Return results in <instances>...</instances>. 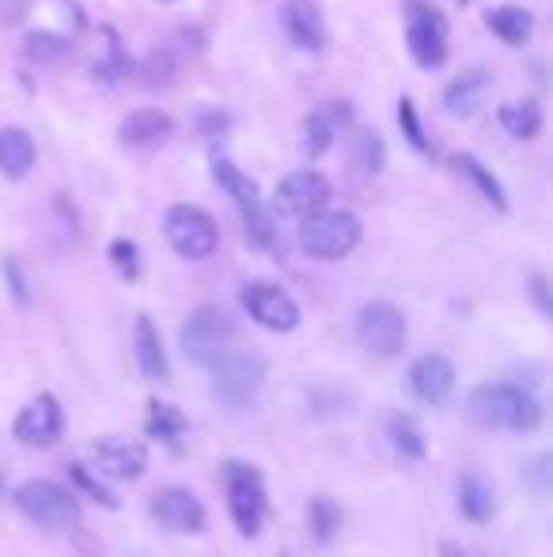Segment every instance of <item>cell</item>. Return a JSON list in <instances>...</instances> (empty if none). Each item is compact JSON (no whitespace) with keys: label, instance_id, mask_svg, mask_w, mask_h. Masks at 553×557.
Returning a JSON list of instances; mask_svg holds the SVG:
<instances>
[{"label":"cell","instance_id":"e0dca14e","mask_svg":"<svg viewBox=\"0 0 553 557\" xmlns=\"http://www.w3.org/2000/svg\"><path fill=\"white\" fill-rule=\"evenodd\" d=\"M280 23H285V35L300 50H323L326 46V20L311 0H288L280 8Z\"/></svg>","mask_w":553,"mask_h":557},{"label":"cell","instance_id":"603a6c76","mask_svg":"<svg viewBox=\"0 0 553 557\" xmlns=\"http://www.w3.org/2000/svg\"><path fill=\"white\" fill-rule=\"evenodd\" d=\"M493 490L486 485L481 474H463L458 478V512L474 523H486L493 516Z\"/></svg>","mask_w":553,"mask_h":557},{"label":"cell","instance_id":"4dcf8cb0","mask_svg":"<svg viewBox=\"0 0 553 557\" xmlns=\"http://www.w3.org/2000/svg\"><path fill=\"white\" fill-rule=\"evenodd\" d=\"M311 523H315V535L323 539V543H330L334 531L341 528V508L334 505L330 497H315L311 500Z\"/></svg>","mask_w":553,"mask_h":557},{"label":"cell","instance_id":"f546056e","mask_svg":"<svg viewBox=\"0 0 553 557\" xmlns=\"http://www.w3.org/2000/svg\"><path fill=\"white\" fill-rule=\"evenodd\" d=\"M243 227H247V239H251L254 247H274V216L259 206V198L243 206Z\"/></svg>","mask_w":553,"mask_h":557},{"label":"cell","instance_id":"9c48e42d","mask_svg":"<svg viewBox=\"0 0 553 557\" xmlns=\"http://www.w3.org/2000/svg\"><path fill=\"white\" fill-rule=\"evenodd\" d=\"M356 342L372 357H384V360L399 357L406 349V319L391 304H368L356 315Z\"/></svg>","mask_w":553,"mask_h":557},{"label":"cell","instance_id":"d6986e66","mask_svg":"<svg viewBox=\"0 0 553 557\" xmlns=\"http://www.w3.org/2000/svg\"><path fill=\"white\" fill-rule=\"evenodd\" d=\"M35 140H30L27 129H15V125H8V129H0V171H4L8 178H23L30 168H35Z\"/></svg>","mask_w":553,"mask_h":557},{"label":"cell","instance_id":"d6a6232c","mask_svg":"<svg viewBox=\"0 0 553 557\" xmlns=\"http://www.w3.org/2000/svg\"><path fill=\"white\" fill-rule=\"evenodd\" d=\"M68 474H73V482L80 485L84 493H88V497H96V500H103L106 508H118V497H114L111 490H106L103 482H96V478L88 474V467H84V462H73V467H68Z\"/></svg>","mask_w":553,"mask_h":557},{"label":"cell","instance_id":"3957f363","mask_svg":"<svg viewBox=\"0 0 553 557\" xmlns=\"http://www.w3.org/2000/svg\"><path fill=\"white\" fill-rule=\"evenodd\" d=\"M178 342H183L186 360H193V364H201V368H213L216 360L231 352L236 323H231L228 311H221V308H198L183 323Z\"/></svg>","mask_w":553,"mask_h":557},{"label":"cell","instance_id":"74e56055","mask_svg":"<svg viewBox=\"0 0 553 557\" xmlns=\"http://www.w3.org/2000/svg\"><path fill=\"white\" fill-rule=\"evenodd\" d=\"M443 557H478V554H470V550H463V546H443L440 550Z\"/></svg>","mask_w":553,"mask_h":557},{"label":"cell","instance_id":"7c38bea8","mask_svg":"<svg viewBox=\"0 0 553 557\" xmlns=\"http://www.w3.org/2000/svg\"><path fill=\"white\" fill-rule=\"evenodd\" d=\"M61 429H65V413H61L58 398L38 395L20 410L12 433L23 447H50L61 441Z\"/></svg>","mask_w":553,"mask_h":557},{"label":"cell","instance_id":"277c9868","mask_svg":"<svg viewBox=\"0 0 553 557\" xmlns=\"http://www.w3.org/2000/svg\"><path fill=\"white\" fill-rule=\"evenodd\" d=\"M15 508H20L27 520L42 523V528H76L80 523V500L65 490L61 482L50 478H35V482H23L15 490Z\"/></svg>","mask_w":553,"mask_h":557},{"label":"cell","instance_id":"44dd1931","mask_svg":"<svg viewBox=\"0 0 553 557\" xmlns=\"http://www.w3.org/2000/svg\"><path fill=\"white\" fill-rule=\"evenodd\" d=\"M486 27L501 38L504 46H524L535 30V15L527 8H516V4H504V8H493L486 12Z\"/></svg>","mask_w":553,"mask_h":557},{"label":"cell","instance_id":"30bf717a","mask_svg":"<svg viewBox=\"0 0 553 557\" xmlns=\"http://www.w3.org/2000/svg\"><path fill=\"white\" fill-rule=\"evenodd\" d=\"M330 194H334L330 178L318 175V171H311V168H303V171H292V175H285L277 183L274 209L280 216H296V221H303V216L326 209Z\"/></svg>","mask_w":553,"mask_h":557},{"label":"cell","instance_id":"4fadbf2b","mask_svg":"<svg viewBox=\"0 0 553 557\" xmlns=\"http://www.w3.org/2000/svg\"><path fill=\"white\" fill-rule=\"evenodd\" d=\"M91 459L114 482H134L148 467V447L129 436H99L91 441Z\"/></svg>","mask_w":553,"mask_h":557},{"label":"cell","instance_id":"ffe728a7","mask_svg":"<svg viewBox=\"0 0 553 557\" xmlns=\"http://www.w3.org/2000/svg\"><path fill=\"white\" fill-rule=\"evenodd\" d=\"M451 168L458 171V175L466 178V183L474 186V190L481 194V198L489 201V206L497 209V213H508V198H504V190H501V183H497V175L493 171H486L478 160H474L470 152H455L451 156Z\"/></svg>","mask_w":553,"mask_h":557},{"label":"cell","instance_id":"1f68e13d","mask_svg":"<svg viewBox=\"0 0 553 557\" xmlns=\"http://www.w3.org/2000/svg\"><path fill=\"white\" fill-rule=\"evenodd\" d=\"M140 81L148 84V88H155V84H171L175 81V58L171 53H148L144 65H140Z\"/></svg>","mask_w":553,"mask_h":557},{"label":"cell","instance_id":"e575fe53","mask_svg":"<svg viewBox=\"0 0 553 557\" xmlns=\"http://www.w3.org/2000/svg\"><path fill=\"white\" fill-rule=\"evenodd\" d=\"M111 262H114V270H118L122 277H129V281H134L137 270H140V265H137V247H134V243H126V239L111 243Z\"/></svg>","mask_w":553,"mask_h":557},{"label":"cell","instance_id":"cb8c5ba5","mask_svg":"<svg viewBox=\"0 0 553 557\" xmlns=\"http://www.w3.org/2000/svg\"><path fill=\"white\" fill-rule=\"evenodd\" d=\"M209 171H213L216 186H224V194H228V198H236L239 206H247V201L259 198V183H254L247 171H239L228 156H213V160H209Z\"/></svg>","mask_w":553,"mask_h":557},{"label":"cell","instance_id":"f1b7e54d","mask_svg":"<svg viewBox=\"0 0 553 557\" xmlns=\"http://www.w3.org/2000/svg\"><path fill=\"white\" fill-rule=\"evenodd\" d=\"M330 140H334V122L326 117V111H311L307 117H303V137H300L303 156L318 160V156L330 148Z\"/></svg>","mask_w":553,"mask_h":557},{"label":"cell","instance_id":"6da1fadb","mask_svg":"<svg viewBox=\"0 0 553 557\" xmlns=\"http://www.w3.org/2000/svg\"><path fill=\"white\" fill-rule=\"evenodd\" d=\"M466 413L481 429H508V433H531L542 421V406L531 391L512 383H481L466 395Z\"/></svg>","mask_w":553,"mask_h":557},{"label":"cell","instance_id":"d4e9b609","mask_svg":"<svg viewBox=\"0 0 553 557\" xmlns=\"http://www.w3.org/2000/svg\"><path fill=\"white\" fill-rule=\"evenodd\" d=\"M497 117H501V125L512 137L531 140L542 133V107L535 103V99H527V103H504L501 111H497Z\"/></svg>","mask_w":553,"mask_h":557},{"label":"cell","instance_id":"836d02e7","mask_svg":"<svg viewBox=\"0 0 553 557\" xmlns=\"http://www.w3.org/2000/svg\"><path fill=\"white\" fill-rule=\"evenodd\" d=\"M399 122H402V129H406V137H410V145L417 148V152H428V137L420 133V117H417V107H414V99H402L399 103Z\"/></svg>","mask_w":553,"mask_h":557},{"label":"cell","instance_id":"5bb4252c","mask_svg":"<svg viewBox=\"0 0 553 557\" xmlns=\"http://www.w3.org/2000/svg\"><path fill=\"white\" fill-rule=\"evenodd\" d=\"M152 516L163 523V528L178 531V535H193V531L205 528V505H201L190 490H178V485L155 493Z\"/></svg>","mask_w":553,"mask_h":557},{"label":"cell","instance_id":"d590c367","mask_svg":"<svg viewBox=\"0 0 553 557\" xmlns=\"http://www.w3.org/2000/svg\"><path fill=\"white\" fill-rule=\"evenodd\" d=\"M361 152H364V168H368V171L384 168V140H379L376 133H372V137H364Z\"/></svg>","mask_w":553,"mask_h":557},{"label":"cell","instance_id":"f35d334b","mask_svg":"<svg viewBox=\"0 0 553 557\" xmlns=\"http://www.w3.org/2000/svg\"><path fill=\"white\" fill-rule=\"evenodd\" d=\"M160 4H175V0H160Z\"/></svg>","mask_w":553,"mask_h":557},{"label":"cell","instance_id":"7a4b0ae2","mask_svg":"<svg viewBox=\"0 0 553 557\" xmlns=\"http://www.w3.org/2000/svg\"><path fill=\"white\" fill-rule=\"evenodd\" d=\"M361 221L349 209H318V213L303 216L300 224V247L303 255L323 258V262H334V258H345L356 250L361 243Z\"/></svg>","mask_w":553,"mask_h":557},{"label":"cell","instance_id":"ac0fdd59","mask_svg":"<svg viewBox=\"0 0 553 557\" xmlns=\"http://www.w3.org/2000/svg\"><path fill=\"white\" fill-rule=\"evenodd\" d=\"M489 88H493V76H489L486 69H466V73L455 76V81L448 84V91H443V111L455 117H474L481 111V103H486Z\"/></svg>","mask_w":553,"mask_h":557},{"label":"cell","instance_id":"7402d4cb","mask_svg":"<svg viewBox=\"0 0 553 557\" xmlns=\"http://www.w3.org/2000/svg\"><path fill=\"white\" fill-rule=\"evenodd\" d=\"M134 345H137V368L140 372H144L148 380H163V375H167V352H163V342H160V334H155V326L148 315L137 319Z\"/></svg>","mask_w":553,"mask_h":557},{"label":"cell","instance_id":"8fae6325","mask_svg":"<svg viewBox=\"0 0 553 557\" xmlns=\"http://www.w3.org/2000/svg\"><path fill=\"white\" fill-rule=\"evenodd\" d=\"M243 308L251 311L254 323H262L266 331L288 334L300 326V308H296V300L280 285H269V281H254V285L243 288Z\"/></svg>","mask_w":553,"mask_h":557},{"label":"cell","instance_id":"484cf974","mask_svg":"<svg viewBox=\"0 0 553 557\" xmlns=\"http://www.w3.org/2000/svg\"><path fill=\"white\" fill-rule=\"evenodd\" d=\"M387 441L394 444V451L410 455V459H420V455H425V436H420V429L406 418V413H391V418H387Z\"/></svg>","mask_w":553,"mask_h":557},{"label":"cell","instance_id":"9a60e30c","mask_svg":"<svg viewBox=\"0 0 553 557\" xmlns=\"http://www.w3.org/2000/svg\"><path fill=\"white\" fill-rule=\"evenodd\" d=\"M410 391L425 406H443L451 398V391H455V368H451V360L440 357V352L417 357L414 368H410Z\"/></svg>","mask_w":553,"mask_h":557},{"label":"cell","instance_id":"52a82bcc","mask_svg":"<svg viewBox=\"0 0 553 557\" xmlns=\"http://www.w3.org/2000/svg\"><path fill=\"white\" fill-rule=\"evenodd\" d=\"M163 235L175 247V255L190 258V262H201L221 247V227L198 206H171L163 216Z\"/></svg>","mask_w":553,"mask_h":557},{"label":"cell","instance_id":"ba28073f","mask_svg":"<svg viewBox=\"0 0 553 557\" xmlns=\"http://www.w3.org/2000/svg\"><path fill=\"white\" fill-rule=\"evenodd\" d=\"M406 42L420 69H440L448 61V20L425 0H406Z\"/></svg>","mask_w":553,"mask_h":557},{"label":"cell","instance_id":"2e32d148","mask_svg":"<svg viewBox=\"0 0 553 557\" xmlns=\"http://www.w3.org/2000/svg\"><path fill=\"white\" fill-rule=\"evenodd\" d=\"M171 137H175V117L155 111V107H144V111L126 114V122L118 125V140L126 148H137V152L163 148Z\"/></svg>","mask_w":553,"mask_h":557},{"label":"cell","instance_id":"8d00e7d4","mask_svg":"<svg viewBox=\"0 0 553 557\" xmlns=\"http://www.w3.org/2000/svg\"><path fill=\"white\" fill-rule=\"evenodd\" d=\"M531 288H535V300H539V308H542V311H546V315H550V296H546V281H542V277H535V281H531Z\"/></svg>","mask_w":553,"mask_h":557},{"label":"cell","instance_id":"8992f818","mask_svg":"<svg viewBox=\"0 0 553 557\" xmlns=\"http://www.w3.org/2000/svg\"><path fill=\"white\" fill-rule=\"evenodd\" d=\"M224 482H228V508H231V520H236L239 535L254 539L262 531V523H266V512H269L262 474L254 467H247V462H228Z\"/></svg>","mask_w":553,"mask_h":557},{"label":"cell","instance_id":"4316f807","mask_svg":"<svg viewBox=\"0 0 553 557\" xmlns=\"http://www.w3.org/2000/svg\"><path fill=\"white\" fill-rule=\"evenodd\" d=\"M23 53L38 65H50V61H61L68 53V38H61L58 30H30L23 38Z\"/></svg>","mask_w":553,"mask_h":557},{"label":"cell","instance_id":"83f0119b","mask_svg":"<svg viewBox=\"0 0 553 557\" xmlns=\"http://www.w3.org/2000/svg\"><path fill=\"white\" fill-rule=\"evenodd\" d=\"M148 413H152V418H148V433L160 436V441H178V436L186 433V418L178 406H167V403H160V398H152Z\"/></svg>","mask_w":553,"mask_h":557},{"label":"cell","instance_id":"5b68a950","mask_svg":"<svg viewBox=\"0 0 553 557\" xmlns=\"http://www.w3.org/2000/svg\"><path fill=\"white\" fill-rule=\"evenodd\" d=\"M213 368V398L228 406V410H247L259 398L262 383H266V360L259 352H228Z\"/></svg>","mask_w":553,"mask_h":557}]
</instances>
